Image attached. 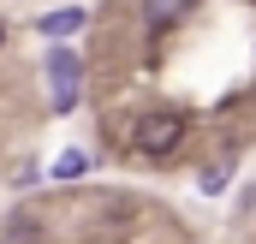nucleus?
<instances>
[{
  "label": "nucleus",
  "instance_id": "obj_6",
  "mask_svg": "<svg viewBox=\"0 0 256 244\" xmlns=\"http://www.w3.org/2000/svg\"><path fill=\"white\" fill-rule=\"evenodd\" d=\"M0 42H6V24H0Z\"/></svg>",
  "mask_w": 256,
  "mask_h": 244
},
{
  "label": "nucleus",
  "instance_id": "obj_1",
  "mask_svg": "<svg viewBox=\"0 0 256 244\" xmlns=\"http://www.w3.org/2000/svg\"><path fill=\"white\" fill-rule=\"evenodd\" d=\"M179 137H185V114L179 108H155V114L137 120V149L143 155H173Z\"/></svg>",
  "mask_w": 256,
  "mask_h": 244
},
{
  "label": "nucleus",
  "instance_id": "obj_4",
  "mask_svg": "<svg viewBox=\"0 0 256 244\" xmlns=\"http://www.w3.org/2000/svg\"><path fill=\"white\" fill-rule=\"evenodd\" d=\"M196 0H143V12H149V24H179L185 12H191Z\"/></svg>",
  "mask_w": 256,
  "mask_h": 244
},
{
  "label": "nucleus",
  "instance_id": "obj_5",
  "mask_svg": "<svg viewBox=\"0 0 256 244\" xmlns=\"http://www.w3.org/2000/svg\"><path fill=\"white\" fill-rule=\"evenodd\" d=\"M84 167H90V155H84V149H66L60 161H54V173H60V179H78Z\"/></svg>",
  "mask_w": 256,
  "mask_h": 244
},
{
  "label": "nucleus",
  "instance_id": "obj_3",
  "mask_svg": "<svg viewBox=\"0 0 256 244\" xmlns=\"http://www.w3.org/2000/svg\"><path fill=\"white\" fill-rule=\"evenodd\" d=\"M84 24H90V18H84L78 6H60V12H48V18H42V36H54V42H66V36H78Z\"/></svg>",
  "mask_w": 256,
  "mask_h": 244
},
{
  "label": "nucleus",
  "instance_id": "obj_2",
  "mask_svg": "<svg viewBox=\"0 0 256 244\" xmlns=\"http://www.w3.org/2000/svg\"><path fill=\"white\" fill-rule=\"evenodd\" d=\"M78 84H84V60L72 48H54L48 54V102H54V114L78 108Z\"/></svg>",
  "mask_w": 256,
  "mask_h": 244
}]
</instances>
